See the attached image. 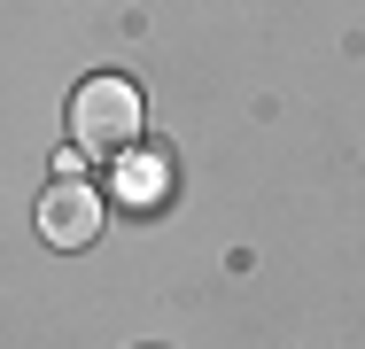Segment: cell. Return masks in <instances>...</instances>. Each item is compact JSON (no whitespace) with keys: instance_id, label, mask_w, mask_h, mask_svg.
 Returning <instances> with one entry per match:
<instances>
[{"instance_id":"cell-1","label":"cell","mask_w":365,"mask_h":349,"mask_svg":"<svg viewBox=\"0 0 365 349\" xmlns=\"http://www.w3.org/2000/svg\"><path fill=\"white\" fill-rule=\"evenodd\" d=\"M140 140V85L117 78V70H93L71 93V147H93V155H117Z\"/></svg>"},{"instance_id":"cell-2","label":"cell","mask_w":365,"mask_h":349,"mask_svg":"<svg viewBox=\"0 0 365 349\" xmlns=\"http://www.w3.org/2000/svg\"><path fill=\"white\" fill-rule=\"evenodd\" d=\"M39 241L47 249H93L101 241V194L86 179H55L39 194Z\"/></svg>"},{"instance_id":"cell-3","label":"cell","mask_w":365,"mask_h":349,"mask_svg":"<svg viewBox=\"0 0 365 349\" xmlns=\"http://www.w3.org/2000/svg\"><path fill=\"white\" fill-rule=\"evenodd\" d=\"M109 194H117L125 209H163V202H171V155H163V147H148V140L117 147Z\"/></svg>"}]
</instances>
